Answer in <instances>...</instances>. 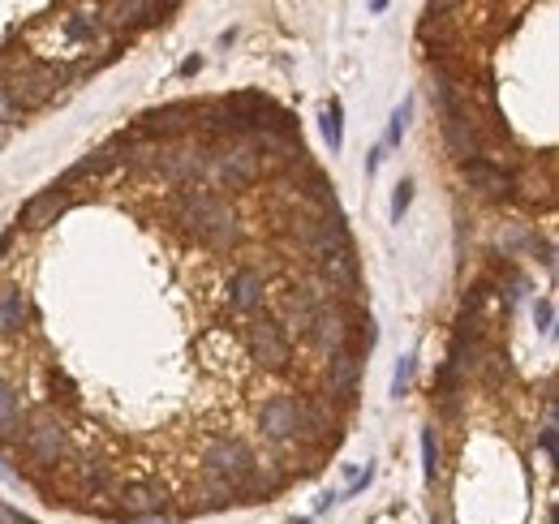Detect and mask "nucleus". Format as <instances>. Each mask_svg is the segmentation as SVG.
<instances>
[{
	"label": "nucleus",
	"instance_id": "nucleus-1",
	"mask_svg": "<svg viewBox=\"0 0 559 524\" xmlns=\"http://www.w3.org/2000/svg\"><path fill=\"white\" fill-rule=\"evenodd\" d=\"M177 224L190 232V237L211 245V250H224V245L237 241V215L224 198H215V194H190L177 207Z\"/></svg>",
	"mask_w": 559,
	"mask_h": 524
},
{
	"label": "nucleus",
	"instance_id": "nucleus-2",
	"mask_svg": "<svg viewBox=\"0 0 559 524\" xmlns=\"http://www.w3.org/2000/svg\"><path fill=\"white\" fill-rule=\"evenodd\" d=\"M61 82H65L61 65H22V69H13L9 74L5 95H9L13 108H43L56 95V86Z\"/></svg>",
	"mask_w": 559,
	"mask_h": 524
},
{
	"label": "nucleus",
	"instance_id": "nucleus-3",
	"mask_svg": "<svg viewBox=\"0 0 559 524\" xmlns=\"http://www.w3.org/2000/svg\"><path fill=\"white\" fill-rule=\"evenodd\" d=\"M254 451L246 439H237V434H220V439H211L203 447V473H215V477H224V482H233L241 486L246 477L254 473Z\"/></svg>",
	"mask_w": 559,
	"mask_h": 524
},
{
	"label": "nucleus",
	"instance_id": "nucleus-4",
	"mask_svg": "<svg viewBox=\"0 0 559 524\" xmlns=\"http://www.w3.org/2000/svg\"><path fill=\"white\" fill-rule=\"evenodd\" d=\"M26 451L39 460V464H56L69 456V430L61 413L52 409H35L31 421H26Z\"/></svg>",
	"mask_w": 559,
	"mask_h": 524
},
{
	"label": "nucleus",
	"instance_id": "nucleus-5",
	"mask_svg": "<svg viewBox=\"0 0 559 524\" xmlns=\"http://www.w3.org/2000/svg\"><path fill=\"white\" fill-rule=\"evenodd\" d=\"M246 344H250V357H254L267 374H284V370H289L293 348H289V340H284V331H280L276 323H254L250 336H246Z\"/></svg>",
	"mask_w": 559,
	"mask_h": 524
},
{
	"label": "nucleus",
	"instance_id": "nucleus-6",
	"mask_svg": "<svg viewBox=\"0 0 559 524\" xmlns=\"http://www.w3.org/2000/svg\"><path fill=\"white\" fill-rule=\"evenodd\" d=\"M310 344L319 348L323 357H340L344 353V344H349L353 336V327H349V314L340 310V305H323L319 314H314V323H310Z\"/></svg>",
	"mask_w": 559,
	"mask_h": 524
},
{
	"label": "nucleus",
	"instance_id": "nucleus-7",
	"mask_svg": "<svg viewBox=\"0 0 559 524\" xmlns=\"http://www.w3.org/2000/svg\"><path fill=\"white\" fill-rule=\"evenodd\" d=\"M151 164H155V172H160L164 181L181 185V181H194V177H203L211 159H207L203 151H198V147H185V142H177V147H164V151H155V155H151Z\"/></svg>",
	"mask_w": 559,
	"mask_h": 524
},
{
	"label": "nucleus",
	"instance_id": "nucleus-8",
	"mask_svg": "<svg viewBox=\"0 0 559 524\" xmlns=\"http://www.w3.org/2000/svg\"><path fill=\"white\" fill-rule=\"evenodd\" d=\"M258 426L271 443H293L297 426H301V400L293 396H271L263 409H258Z\"/></svg>",
	"mask_w": 559,
	"mask_h": 524
},
{
	"label": "nucleus",
	"instance_id": "nucleus-9",
	"mask_svg": "<svg viewBox=\"0 0 559 524\" xmlns=\"http://www.w3.org/2000/svg\"><path fill=\"white\" fill-rule=\"evenodd\" d=\"M443 142H448V155L461 159V164H469V159L482 155V134H478V125H473L465 112L443 116Z\"/></svg>",
	"mask_w": 559,
	"mask_h": 524
},
{
	"label": "nucleus",
	"instance_id": "nucleus-10",
	"mask_svg": "<svg viewBox=\"0 0 559 524\" xmlns=\"http://www.w3.org/2000/svg\"><path fill=\"white\" fill-rule=\"evenodd\" d=\"M258 151L254 147H228L215 159V177H220L228 189H246L250 181H258Z\"/></svg>",
	"mask_w": 559,
	"mask_h": 524
},
{
	"label": "nucleus",
	"instance_id": "nucleus-11",
	"mask_svg": "<svg viewBox=\"0 0 559 524\" xmlns=\"http://www.w3.org/2000/svg\"><path fill=\"white\" fill-rule=\"evenodd\" d=\"M69 207H74V194H69L65 185H52V189H43V194H35L22 207V224L26 228H48V224L61 220Z\"/></svg>",
	"mask_w": 559,
	"mask_h": 524
},
{
	"label": "nucleus",
	"instance_id": "nucleus-12",
	"mask_svg": "<svg viewBox=\"0 0 559 524\" xmlns=\"http://www.w3.org/2000/svg\"><path fill=\"white\" fill-rule=\"evenodd\" d=\"M117 503L129 520H147L168 503V494H164L160 482H129V486L117 490Z\"/></svg>",
	"mask_w": 559,
	"mask_h": 524
},
{
	"label": "nucleus",
	"instance_id": "nucleus-13",
	"mask_svg": "<svg viewBox=\"0 0 559 524\" xmlns=\"http://www.w3.org/2000/svg\"><path fill=\"white\" fill-rule=\"evenodd\" d=\"M194 116H198V108L181 99V104H164V108L147 112V116H142V129H147V134L177 138V134H185V129H194Z\"/></svg>",
	"mask_w": 559,
	"mask_h": 524
},
{
	"label": "nucleus",
	"instance_id": "nucleus-14",
	"mask_svg": "<svg viewBox=\"0 0 559 524\" xmlns=\"http://www.w3.org/2000/svg\"><path fill=\"white\" fill-rule=\"evenodd\" d=\"M319 439H336V417L327 409V400H306L301 404V426L293 443H319Z\"/></svg>",
	"mask_w": 559,
	"mask_h": 524
},
{
	"label": "nucleus",
	"instance_id": "nucleus-15",
	"mask_svg": "<svg viewBox=\"0 0 559 524\" xmlns=\"http://www.w3.org/2000/svg\"><path fill=\"white\" fill-rule=\"evenodd\" d=\"M104 26L121 31V26H155L160 22L164 5H142V0H121V5H104Z\"/></svg>",
	"mask_w": 559,
	"mask_h": 524
},
{
	"label": "nucleus",
	"instance_id": "nucleus-16",
	"mask_svg": "<svg viewBox=\"0 0 559 524\" xmlns=\"http://www.w3.org/2000/svg\"><path fill=\"white\" fill-rule=\"evenodd\" d=\"M121 151H125V138L108 142V147H95L91 155L82 159L78 168H69V172H65V181H61V185L69 189V185H74V181H82V177H104V172H112V168L121 164Z\"/></svg>",
	"mask_w": 559,
	"mask_h": 524
},
{
	"label": "nucleus",
	"instance_id": "nucleus-17",
	"mask_svg": "<svg viewBox=\"0 0 559 524\" xmlns=\"http://www.w3.org/2000/svg\"><path fill=\"white\" fill-rule=\"evenodd\" d=\"M263 271H254V267H241L233 280H228V301H233V310L241 314H250L258 301H263Z\"/></svg>",
	"mask_w": 559,
	"mask_h": 524
},
{
	"label": "nucleus",
	"instance_id": "nucleus-18",
	"mask_svg": "<svg viewBox=\"0 0 559 524\" xmlns=\"http://www.w3.org/2000/svg\"><path fill=\"white\" fill-rule=\"evenodd\" d=\"M314 314H319V310H314V305L306 301V293H301V288H293V293H284L280 297V331L284 327H289V331H301V336H306V331H310V323H314Z\"/></svg>",
	"mask_w": 559,
	"mask_h": 524
},
{
	"label": "nucleus",
	"instance_id": "nucleus-19",
	"mask_svg": "<svg viewBox=\"0 0 559 524\" xmlns=\"http://www.w3.org/2000/svg\"><path fill=\"white\" fill-rule=\"evenodd\" d=\"M26 314H31V301H26L22 288H13V284L0 288V331H5V336H18Z\"/></svg>",
	"mask_w": 559,
	"mask_h": 524
},
{
	"label": "nucleus",
	"instance_id": "nucleus-20",
	"mask_svg": "<svg viewBox=\"0 0 559 524\" xmlns=\"http://www.w3.org/2000/svg\"><path fill=\"white\" fill-rule=\"evenodd\" d=\"M465 181L473 185V189H482V194H491V198H499V194H508V172L504 168H491L486 159H469L465 164Z\"/></svg>",
	"mask_w": 559,
	"mask_h": 524
},
{
	"label": "nucleus",
	"instance_id": "nucleus-21",
	"mask_svg": "<svg viewBox=\"0 0 559 524\" xmlns=\"http://www.w3.org/2000/svg\"><path fill=\"white\" fill-rule=\"evenodd\" d=\"M357 374H362V361H357L353 353L332 357L327 361V391H332V396H353Z\"/></svg>",
	"mask_w": 559,
	"mask_h": 524
},
{
	"label": "nucleus",
	"instance_id": "nucleus-22",
	"mask_svg": "<svg viewBox=\"0 0 559 524\" xmlns=\"http://www.w3.org/2000/svg\"><path fill=\"white\" fill-rule=\"evenodd\" d=\"M323 275L332 280V288L340 293H353L357 288V258H353V250H340V254H332V258H323Z\"/></svg>",
	"mask_w": 559,
	"mask_h": 524
},
{
	"label": "nucleus",
	"instance_id": "nucleus-23",
	"mask_svg": "<svg viewBox=\"0 0 559 524\" xmlns=\"http://www.w3.org/2000/svg\"><path fill=\"white\" fill-rule=\"evenodd\" d=\"M18 413H22V391L0 378V434L18 430Z\"/></svg>",
	"mask_w": 559,
	"mask_h": 524
},
{
	"label": "nucleus",
	"instance_id": "nucleus-24",
	"mask_svg": "<svg viewBox=\"0 0 559 524\" xmlns=\"http://www.w3.org/2000/svg\"><path fill=\"white\" fill-rule=\"evenodd\" d=\"M203 494H207V507H224V503L237 499V486L224 482V477H215V473H203Z\"/></svg>",
	"mask_w": 559,
	"mask_h": 524
},
{
	"label": "nucleus",
	"instance_id": "nucleus-25",
	"mask_svg": "<svg viewBox=\"0 0 559 524\" xmlns=\"http://www.w3.org/2000/svg\"><path fill=\"white\" fill-rule=\"evenodd\" d=\"M306 198L310 202H319V207H332V185H327V177L323 172H310V185H306Z\"/></svg>",
	"mask_w": 559,
	"mask_h": 524
},
{
	"label": "nucleus",
	"instance_id": "nucleus-26",
	"mask_svg": "<svg viewBox=\"0 0 559 524\" xmlns=\"http://www.w3.org/2000/svg\"><path fill=\"white\" fill-rule=\"evenodd\" d=\"M78 482H82L86 490H104V486H108V469H104V464H91V460H86L82 469H78Z\"/></svg>",
	"mask_w": 559,
	"mask_h": 524
},
{
	"label": "nucleus",
	"instance_id": "nucleus-27",
	"mask_svg": "<svg viewBox=\"0 0 559 524\" xmlns=\"http://www.w3.org/2000/svg\"><path fill=\"white\" fill-rule=\"evenodd\" d=\"M323 138L332 142V151H340V104L323 108Z\"/></svg>",
	"mask_w": 559,
	"mask_h": 524
},
{
	"label": "nucleus",
	"instance_id": "nucleus-28",
	"mask_svg": "<svg viewBox=\"0 0 559 524\" xmlns=\"http://www.w3.org/2000/svg\"><path fill=\"white\" fill-rule=\"evenodd\" d=\"M422 456H426V477L439 473V443H435V430L422 434Z\"/></svg>",
	"mask_w": 559,
	"mask_h": 524
},
{
	"label": "nucleus",
	"instance_id": "nucleus-29",
	"mask_svg": "<svg viewBox=\"0 0 559 524\" xmlns=\"http://www.w3.org/2000/svg\"><path fill=\"white\" fill-rule=\"evenodd\" d=\"M409 383H413V361L405 357V361H400V366H396V378H392V396H405V391H409Z\"/></svg>",
	"mask_w": 559,
	"mask_h": 524
},
{
	"label": "nucleus",
	"instance_id": "nucleus-30",
	"mask_svg": "<svg viewBox=\"0 0 559 524\" xmlns=\"http://www.w3.org/2000/svg\"><path fill=\"white\" fill-rule=\"evenodd\" d=\"M405 125H409V104H400L392 112V129H387V142H396L400 134H405Z\"/></svg>",
	"mask_w": 559,
	"mask_h": 524
},
{
	"label": "nucleus",
	"instance_id": "nucleus-31",
	"mask_svg": "<svg viewBox=\"0 0 559 524\" xmlns=\"http://www.w3.org/2000/svg\"><path fill=\"white\" fill-rule=\"evenodd\" d=\"M409 198H413V185L405 181V185L396 189V198H392V215H396V220H400V215H405V207H409Z\"/></svg>",
	"mask_w": 559,
	"mask_h": 524
},
{
	"label": "nucleus",
	"instance_id": "nucleus-32",
	"mask_svg": "<svg viewBox=\"0 0 559 524\" xmlns=\"http://www.w3.org/2000/svg\"><path fill=\"white\" fill-rule=\"evenodd\" d=\"M13 121H18V108H13V104H9V95L0 91V125H13Z\"/></svg>",
	"mask_w": 559,
	"mask_h": 524
},
{
	"label": "nucleus",
	"instance_id": "nucleus-33",
	"mask_svg": "<svg viewBox=\"0 0 559 524\" xmlns=\"http://www.w3.org/2000/svg\"><path fill=\"white\" fill-rule=\"evenodd\" d=\"M0 524H31V520H26L22 512H13L9 503H0Z\"/></svg>",
	"mask_w": 559,
	"mask_h": 524
},
{
	"label": "nucleus",
	"instance_id": "nucleus-34",
	"mask_svg": "<svg viewBox=\"0 0 559 524\" xmlns=\"http://www.w3.org/2000/svg\"><path fill=\"white\" fill-rule=\"evenodd\" d=\"M555 443H559V439H555V421H551V426L542 430V447H547V456H555Z\"/></svg>",
	"mask_w": 559,
	"mask_h": 524
},
{
	"label": "nucleus",
	"instance_id": "nucleus-35",
	"mask_svg": "<svg viewBox=\"0 0 559 524\" xmlns=\"http://www.w3.org/2000/svg\"><path fill=\"white\" fill-rule=\"evenodd\" d=\"M534 314H538V323H542V331H551V305H547V301H542V305H538V310H534Z\"/></svg>",
	"mask_w": 559,
	"mask_h": 524
},
{
	"label": "nucleus",
	"instance_id": "nucleus-36",
	"mask_svg": "<svg viewBox=\"0 0 559 524\" xmlns=\"http://www.w3.org/2000/svg\"><path fill=\"white\" fill-rule=\"evenodd\" d=\"M134 524H172V520H155V516H147V520H134Z\"/></svg>",
	"mask_w": 559,
	"mask_h": 524
}]
</instances>
